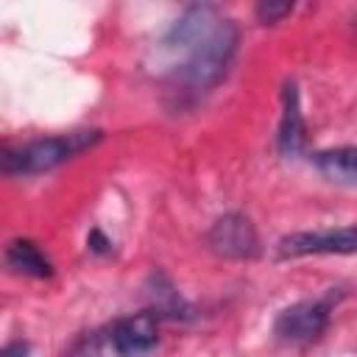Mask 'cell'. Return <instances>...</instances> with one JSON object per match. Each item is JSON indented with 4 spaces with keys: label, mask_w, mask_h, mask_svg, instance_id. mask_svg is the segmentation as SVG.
<instances>
[{
    "label": "cell",
    "mask_w": 357,
    "mask_h": 357,
    "mask_svg": "<svg viewBox=\"0 0 357 357\" xmlns=\"http://www.w3.org/2000/svg\"><path fill=\"white\" fill-rule=\"evenodd\" d=\"M206 245L229 259H254L259 254V237L254 223L240 215V212H229L223 218H218L212 223V229L206 231Z\"/></svg>",
    "instance_id": "5"
},
{
    "label": "cell",
    "mask_w": 357,
    "mask_h": 357,
    "mask_svg": "<svg viewBox=\"0 0 357 357\" xmlns=\"http://www.w3.org/2000/svg\"><path fill=\"white\" fill-rule=\"evenodd\" d=\"M354 28H357V17H354Z\"/></svg>",
    "instance_id": "14"
},
{
    "label": "cell",
    "mask_w": 357,
    "mask_h": 357,
    "mask_svg": "<svg viewBox=\"0 0 357 357\" xmlns=\"http://www.w3.org/2000/svg\"><path fill=\"white\" fill-rule=\"evenodd\" d=\"M103 131L98 128H84V131H70V134H56V137H42L31 139L17 148L3 151V173L8 176H33V173H47L73 156L84 153L86 148L98 145Z\"/></svg>",
    "instance_id": "2"
},
{
    "label": "cell",
    "mask_w": 357,
    "mask_h": 357,
    "mask_svg": "<svg viewBox=\"0 0 357 357\" xmlns=\"http://www.w3.org/2000/svg\"><path fill=\"white\" fill-rule=\"evenodd\" d=\"M329 326V298H307L284 307L273 321V335L284 346H307Z\"/></svg>",
    "instance_id": "3"
},
{
    "label": "cell",
    "mask_w": 357,
    "mask_h": 357,
    "mask_svg": "<svg viewBox=\"0 0 357 357\" xmlns=\"http://www.w3.org/2000/svg\"><path fill=\"white\" fill-rule=\"evenodd\" d=\"M86 245H89V251H92V254H100V257L112 254V240H109V237H103V231H100V229H92V231H89Z\"/></svg>",
    "instance_id": "12"
},
{
    "label": "cell",
    "mask_w": 357,
    "mask_h": 357,
    "mask_svg": "<svg viewBox=\"0 0 357 357\" xmlns=\"http://www.w3.org/2000/svg\"><path fill=\"white\" fill-rule=\"evenodd\" d=\"M312 165H315L318 173H321L324 178H329L332 184L357 187V145L318 151V153L312 156Z\"/></svg>",
    "instance_id": "9"
},
{
    "label": "cell",
    "mask_w": 357,
    "mask_h": 357,
    "mask_svg": "<svg viewBox=\"0 0 357 357\" xmlns=\"http://www.w3.org/2000/svg\"><path fill=\"white\" fill-rule=\"evenodd\" d=\"M159 315L145 310L137 315H126L112 324L109 329V346L117 357H145L159 343Z\"/></svg>",
    "instance_id": "6"
},
{
    "label": "cell",
    "mask_w": 357,
    "mask_h": 357,
    "mask_svg": "<svg viewBox=\"0 0 357 357\" xmlns=\"http://www.w3.org/2000/svg\"><path fill=\"white\" fill-rule=\"evenodd\" d=\"M148 298H151V312H156L159 318H167V321H190L192 318V307L181 298V293L173 287V282L156 271L151 273L148 279Z\"/></svg>",
    "instance_id": "8"
},
{
    "label": "cell",
    "mask_w": 357,
    "mask_h": 357,
    "mask_svg": "<svg viewBox=\"0 0 357 357\" xmlns=\"http://www.w3.org/2000/svg\"><path fill=\"white\" fill-rule=\"evenodd\" d=\"M310 254H357V226L324 229V231H293L276 245L279 259H296Z\"/></svg>",
    "instance_id": "4"
},
{
    "label": "cell",
    "mask_w": 357,
    "mask_h": 357,
    "mask_svg": "<svg viewBox=\"0 0 357 357\" xmlns=\"http://www.w3.org/2000/svg\"><path fill=\"white\" fill-rule=\"evenodd\" d=\"M237 42L240 31L234 20L223 17L215 6L198 3L184 8V14L165 33V47L181 56V61L170 67L173 92L201 98L215 89L234 61Z\"/></svg>",
    "instance_id": "1"
},
{
    "label": "cell",
    "mask_w": 357,
    "mask_h": 357,
    "mask_svg": "<svg viewBox=\"0 0 357 357\" xmlns=\"http://www.w3.org/2000/svg\"><path fill=\"white\" fill-rule=\"evenodd\" d=\"M293 11V3H259L257 6V17H259V22H265V25H273V22H279L282 17H287Z\"/></svg>",
    "instance_id": "11"
},
{
    "label": "cell",
    "mask_w": 357,
    "mask_h": 357,
    "mask_svg": "<svg viewBox=\"0 0 357 357\" xmlns=\"http://www.w3.org/2000/svg\"><path fill=\"white\" fill-rule=\"evenodd\" d=\"M28 351H31V346L25 340H11V343L3 346L0 357H28Z\"/></svg>",
    "instance_id": "13"
},
{
    "label": "cell",
    "mask_w": 357,
    "mask_h": 357,
    "mask_svg": "<svg viewBox=\"0 0 357 357\" xmlns=\"http://www.w3.org/2000/svg\"><path fill=\"white\" fill-rule=\"evenodd\" d=\"M6 265L14 273L33 276V279H50L53 276L50 259L39 251V245L33 240H25V237H17V240L8 243V248H6Z\"/></svg>",
    "instance_id": "10"
},
{
    "label": "cell",
    "mask_w": 357,
    "mask_h": 357,
    "mask_svg": "<svg viewBox=\"0 0 357 357\" xmlns=\"http://www.w3.org/2000/svg\"><path fill=\"white\" fill-rule=\"evenodd\" d=\"M304 142L307 134H304V114L298 106V89L293 81H287L282 89V120H279L276 145L282 156H296L304 151Z\"/></svg>",
    "instance_id": "7"
}]
</instances>
